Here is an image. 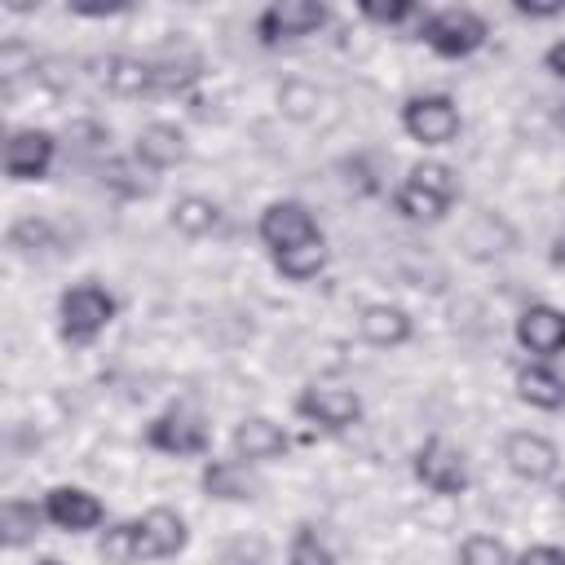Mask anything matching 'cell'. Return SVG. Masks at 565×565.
Returning <instances> with one entry per match:
<instances>
[{
    "instance_id": "obj_16",
    "label": "cell",
    "mask_w": 565,
    "mask_h": 565,
    "mask_svg": "<svg viewBox=\"0 0 565 565\" xmlns=\"http://www.w3.org/2000/svg\"><path fill=\"white\" fill-rule=\"evenodd\" d=\"M132 159H137L141 168H150L154 177L168 172V168H181V163L190 159L185 128H177V124H168V119H150V124L137 132V141H132Z\"/></svg>"
},
{
    "instance_id": "obj_20",
    "label": "cell",
    "mask_w": 565,
    "mask_h": 565,
    "mask_svg": "<svg viewBox=\"0 0 565 565\" xmlns=\"http://www.w3.org/2000/svg\"><path fill=\"white\" fill-rule=\"evenodd\" d=\"M512 247H516V230L499 212H477L468 221V230H463V252L472 260H494V256H503Z\"/></svg>"
},
{
    "instance_id": "obj_22",
    "label": "cell",
    "mask_w": 565,
    "mask_h": 565,
    "mask_svg": "<svg viewBox=\"0 0 565 565\" xmlns=\"http://www.w3.org/2000/svg\"><path fill=\"white\" fill-rule=\"evenodd\" d=\"M97 177H102V190H110V194H115V199H124V203L150 199V194L159 190L154 172H150V168H141L132 154H128V159H106V163L97 168Z\"/></svg>"
},
{
    "instance_id": "obj_14",
    "label": "cell",
    "mask_w": 565,
    "mask_h": 565,
    "mask_svg": "<svg viewBox=\"0 0 565 565\" xmlns=\"http://www.w3.org/2000/svg\"><path fill=\"white\" fill-rule=\"evenodd\" d=\"M230 446H234V459H243V463H274V459H287V450H291V433L278 424V419H269V415H243L238 424H234V433H230Z\"/></svg>"
},
{
    "instance_id": "obj_39",
    "label": "cell",
    "mask_w": 565,
    "mask_h": 565,
    "mask_svg": "<svg viewBox=\"0 0 565 565\" xmlns=\"http://www.w3.org/2000/svg\"><path fill=\"white\" fill-rule=\"evenodd\" d=\"M543 71H547V75H556V79L565 84V40L547 44V53H543Z\"/></svg>"
},
{
    "instance_id": "obj_40",
    "label": "cell",
    "mask_w": 565,
    "mask_h": 565,
    "mask_svg": "<svg viewBox=\"0 0 565 565\" xmlns=\"http://www.w3.org/2000/svg\"><path fill=\"white\" fill-rule=\"evenodd\" d=\"M132 4L124 0V4H71V13L75 18H110V13H128Z\"/></svg>"
},
{
    "instance_id": "obj_15",
    "label": "cell",
    "mask_w": 565,
    "mask_h": 565,
    "mask_svg": "<svg viewBox=\"0 0 565 565\" xmlns=\"http://www.w3.org/2000/svg\"><path fill=\"white\" fill-rule=\"evenodd\" d=\"M199 490L216 503H252V499H260L265 481L243 459H207L199 472Z\"/></svg>"
},
{
    "instance_id": "obj_37",
    "label": "cell",
    "mask_w": 565,
    "mask_h": 565,
    "mask_svg": "<svg viewBox=\"0 0 565 565\" xmlns=\"http://www.w3.org/2000/svg\"><path fill=\"white\" fill-rule=\"evenodd\" d=\"M512 13L525 22H552L565 13V0H512Z\"/></svg>"
},
{
    "instance_id": "obj_4",
    "label": "cell",
    "mask_w": 565,
    "mask_h": 565,
    "mask_svg": "<svg viewBox=\"0 0 565 565\" xmlns=\"http://www.w3.org/2000/svg\"><path fill=\"white\" fill-rule=\"evenodd\" d=\"M327 4L318 0H274L256 13L252 22V35L260 49H278V44H296V40H309L327 26Z\"/></svg>"
},
{
    "instance_id": "obj_5",
    "label": "cell",
    "mask_w": 565,
    "mask_h": 565,
    "mask_svg": "<svg viewBox=\"0 0 565 565\" xmlns=\"http://www.w3.org/2000/svg\"><path fill=\"white\" fill-rule=\"evenodd\" d=\"M141 441L168 459H203L212 455V428L199 411H185V406H172L163 415H154L141 433Z\"/></svg>"
},
{
    "instance_id": "obj_9",
    "label": "cell",
    "mask_w": 565,
    "mask_h": 565,
    "mask_svg": "<svg viewBox=\"0 0 565 565\" xmlns=\"http://www.w3.org/2000/svg\"><path fill=\"white\" fill-rule=\"evenodd\" d=\"M512 335H516L521 353H530L534 362H556V358H565V309L534 300L516 313Z\"/></svg>"
},
{
    "instance_id": "obj_34",
    "label": "cell",
    "mask_w": 565,
    "mask_h": 565,
    "mask_svg": "<svg viewBox=\"0 0 565 565\" xmlns=\"http://www.w3.org/2000/svg\"><path fill=\"white\" fill-rule=\"evenodd\" d=\"M358 13L375 26H406V22H424V4L415 0H393V4H375V0H362Z\"/></svg>"
},
{
    "instance_id": "obj_1",
    "label": "cell",
    "mask_w": 565,
    "mask_h": 565,
    "mask_svg": "<svg viewBox=\"0 0 565 565\" xmlns=\"http://www.w3.org/2000/svg\"><path fill=\"white\" fill-rule=\"evenodd\" d=\"M119 313V300L97 282V278H79L57 296V335L71 349H88Z\"/></svg>"
},
{
    "instance_id": "obj_13",
    "label": "cell",
    "mask_w": 565,
    "mask_h": 565,
    "mask_svg": "<svg viewBox=\"0 0 565 565\" xmlns=\"http://www.w3.org/2000/svg\"><path fill=\"white\" fill-rule=\"evenodd\" d=\"M44 516L62 534H88L106 525V503L84 486H49L44 490Z\"/></svg>"
},
{
    "instance_id": "obj_30",
    "label": "cell",
    "mask_w": 565,
    "mask_h": 565,
    "mask_svg": "<svg viewBox=\"0 0 565 565\" xmlns=\"http://www.w3.org/2000/svg\"><path fill=\"white\" fill-rule=\"evenodd\" d=\"M406 181L419 185V190H428V194H437V199H446V203L459 199V172H455L450 163H441V159H419V163H411Z\"/></svg>"
},
{
    "instance_id": "obj_36",
    "label": "cell",
    "mask_w": 565,
    "mask_h": 565,
    "mask_svg": "<svg viewBox=\"0 0 565 565\" xmlns=\"http://www.w3.org/2000/svg\"><path fill=\"white\" fill-rule=\"evenodd\" d=\"M79 146V150H106L110 146V128L106 124H97V119H75L71 128H66V146Z\"/></svg>"
},
{
    "instance_id": "obj_32",
    "label": "cell",
    "mask_w": 565,
    "mask_h": 565,
    "mask_svg": "<svg viewBox=\"0 0 565 565\" xmlns=\"http://www.w3.org/2000/svg\"><path fill=\"white\" fill-rule=\"evenodd\" d=\"M287 565H335V552L327 547V539L313 525H296V534L287 543Z\"/></svg>"
},
{
    "instance_id": "obj_18",
    "label": "cell",
    "mask_w": 565,
    "mask_h": 565,
    "mask_svg": "<svg viewBox=\"0 0 565 565\" xmlns=\"http://www.w3.org/2000/svg\"><path fill=\"white\" fill-rule=\"evenodd\" d=\"M516 397L534 411H561L565 406V375L552 366V362H521L516 366Z\"/></svg>"
},
{
    "instance_id": "obj_27",
    "label": "cell",
    "mask_w": 565,
    "mask_h": 565,
    "mask_svg": "<svg viewBox=\"0 0 565 565\" xmlns=\"http://www.w3.org/2000/svg\"><path fill=\"white\" fill-rule=\"evenodd\" d=\"M327 238L318 234V238H309V243H300V247H287V252H278V256H269L274 260V269L287 278V282H313L322 269H327Z\"/></svg>"
},
{
    "instance_id": "obj_21",
    "label": "cell",
    "mask_w": 565,
    "mask_h": 565,
    "mask_svg": "<svg viewBox=\"0 0 565 565\" xmlns=\"http://www.w3.org/2000/svg\"><path fill=\"white\" fill-rule=\"evenodd\" d=\"M44 525H49L44 503H35V499H4V508H0V543L9 552L31 547Z\"/></svg>"
},
{
    "instance_id": "obj_35",
    "label": "cell",
    "mask_w": 565,
    "mask_h": 565,
    "mask_svg": "<svg viewBox=\"0 0 565 565\" xmlns=\"http://www.w3.org/2000/svg\"><path fill=\"white\" fill-rule=\"evenodd\" d=\"M216 565H269V547L260 534H238L216 552Z\"/></svg>"
},
{
    "instance_id": "obj_31",
    "label": "cell",
    "mask_w": 565,
    "mask_h": 565,
    "mask_svg": "<svg viewBox=\"0 0 565 565\" xmlns=\"http://www.w3.org/2000/svg\"><path fill=\"white\" fill-rule=\"evenodd\" d=\"M335 172H340L344 190H349V194H358V199H371V194H380V190H384V185H380V172H375V163H371V154H362V150L344 154V159L335 163Z\"/></svg>"
},
{
    "instance_id": "obj_3",
    "label": "cell",
    "mask_w": 565,
    "mask_h": 565,
    "mask_svg": "<svg viewBox=\"0 0 565 565\" xmlns=\"http://www.w3.org/2000/svg\"><path fill=\"white\" fill-rule=\"evenodd\" d=\"M419 40H424L437 57L459 62V57H472L477 49H486L490 26H486V18H481L477 9H459V4H450V9H433V13H424V22H419Z\"/></svg>"
},
{
    "instance_id": "obj_2",
    "label": "cell",
    "mask_w": 565,
    "mask_h": 565,
    "mask_svg": "<svg viewBox=\"0 0 565 565\" xmlns=\"http://www.w3.org/2000/svg\"><path fill=\"white\" fill-rule=\"evenodd\" d=\"M397 119H402V132L424 150L455 146L463 132V115H459V102L450 93H415L402 102Z\"/></svg>"
},
{
    "instance_id": "obj_41",
    "label": "cell",
    "mask_w": 565,
    "mask_h": 565,
    "mask_svg": "<svg viewBox=\"0 0 565 565\" xmlns=\"http://www.w3.org/2000/svg\"><path fill=\"white\" fill-rule=\"evenodd\" d=\"M35 565H62V561H57V556H40Z\"/></svg>"
},
{
    "instance_id": "obj_11",
    "label": "cell",
    "mask_w": 565,
    "mask_h": 565,
    "mask_svg": "<svg viewBox=\"0 0 565 565\" xmlns=\"http://www.w3.org/2000/svg\"><path fill=\"white\" fill-rule=\"evenodd\" d=\"M132 521H137V552H141V565L172 561V556H181L185 543H190L185 516H181L177 508H168V503H154V508H146L141 516H132Z\"/></svg>"
},
{
    "instance_id": "obj_10",
    "label": "cell",
    "mask_w": 565,
    "mask_h": 565,
    "mask_svg": "<svg viewBox=\"0 0 565 565\" xmlns=\"http://www.w3.org/2000/svg\"><path fill=\"white\" fill-rule=\"evenodd\" d=\"M57 163V137L49 128H13L4 137V177L26 185V181H44Z\"/></svg>"
},
{
    "instance_id": "obj_33",
    "label": "cell",
    "mask_w": 565,
    "mask_h": 565,
    "mask_svg": "<svg viewBox=\"0 0 565 565\" xmlns=\"http://www.w3.org/2000/svg\"><path fill=\"white\" fill-rule=\"evenodd\" d=\"M516 556L508 552V543L503 539H494V534H468L463 543H459V565H512Z\"/></svg>"
},
{
    "instance_id": "obj_28",
    "label": "cell",
    "mask_w": 565,
    "mask_h": 565,
    "mask_svg": "<svg viewBox=\"0 0 565 565\" xmlns=\"http://www.w3.org/2000/svg\"><path fill=\"white\" fill-rule=\"evenodd\" d=\"M278 115L282 119H291V124H309V119H318V110H322V88L318 84H309V79H300V75H291V79H282L278 84Z\"/></svg>"
},
{
    "instance_id": "obj_19",
    "label": "cell",
    "mask_w": 565,
    "mask_h": 565,
    "mask_svg": "<svg viewBox=\"0 0 565 565\" xmlns=\"http://www.w3.org/2000/svg\"><path fill=\"white\" fill-rule=\"evenodd\" d=\"M102 84L115 97H154V66H150V57L110 53V57H102Z\"/></svg>"
},
{
    "instance_id": "obj_38",
    "label": "cell",
    "mask_w": 565,
    "mask_h": 565,
    "mask_svg": "<svg viewBox=\"0 0 565 565\" xmlns=\"http://www.w3.org/2000/svg\"><path fill=\"white\" fill-rule=\"evenodd\" d=\"M512 565H565V547H556V543H534V547H525Z\"/></svg>"
},
{
    "instance_id": "obj_17",
    "label": "cell",
    "mask_w": 565,
    "mask_h": 565,
    "mask_svg": "<svg viewBox=\"0 0 565 565\" xmlns=\"http://www.w3.org/2000/svg\"><path fill=\"white\" fill-rule=\"evenodd\" d=\"M358 335L371 344V349H402L411 344L415 335V322L402 305H388V300H375V305H362L358 313Z\"/></svg>"
},
{
    "instance_id": "obj_6",
    "label": "cell",
    "mask_w": 565,
    "mask_h": 565,
    "mask_svg": "<svg viewBox=\"0 0 565 565\" xmlns=\"http://www.w3.org/2000/svg\"><path fill=\"white\" fill-rule=\"evenodd\" d=\"M296 415L318 433H349L362 424V397L340 384H309L296 393Z\"/></svg>"
},
{
    "instance_id": "obj_23",
    "label": "cell",
    "mask_w": 565,
    "mask_h": 565,
    "mask_svg": "<svg viewBox=\"0 0 565 565\" xmlns=\"http://www.w3.org/2000/svg\"><path fill=\"white\" fill-rule=\"evenodd\" d=\"M221 221H225V212H221V203L207 199V194H181V199L172 203V212H168V225H172L177 234H185V238H207V234L221 230Z\"/></svg>"
},
{
    "instance_id": "obj_12",
    "label": "cell",
    "mask_w": 565,
    "mask_h": 565,
    "mask_svg": "<svg viewBox=\"0 0 565 565\" xmlns=\"http://www.w3.org/2000/svg\"><path fill=\"white\" fill-rule=\"evenodd\" d=\"M503 463H508V472H512L516 481H525V486H543V481L556 477V468H561V450H556L552 437L530 433V428H516V433L503 437Z\"/></svg>"
},
{
    "instance_id": "obj_8",
    "label": "cell",
    "mask_w": 565,
    "mask_h": 565,
    "mask_svg": "<svg viewBox=\"0 0 565 565\" xmlns=\"http://www.w3.org/2000/svg\"><path fill=\"white\" fill-rule=\"evenodd\" d=\"M415 481L424 490H433L437 499H459L468 490V459L459 446H450L446 437H428L415 450Z\"/></svg>"
},
{
    "instance_id": "obj_29",
    "label": "cell",
    "mask_w": 565,
    "mask_h": 565,
    "mask_svg": "<svg viewBox=\"0 0 565 565\" xmlns=\"http://www.w3.org/2000/svg\"><path fill=\"white\" fill-rule=\"evenodd\" d=\"M97 561L102 565H141L137 552V521H110L97 534Z\"/></svg>"
},
{
    "instance_id": "obj_26",
    "label": "cell",
    "mask_w": 565,
    "mask_h": 565,
    "mask_svg": "<svg viewBox=\"0 0 565 565\" xmlns=\"http://www.w3.org/2000/svg\"><path fill=\"white\" fill-rule=\"evenodd\" d=\"M450 207L455 203H446V199H437V194H428V190H419L411 181L393 185V212L402 221H411V225H437V221L450 216Z\"/></svg>"
},
{
    "instance_id": "obj_25",
    "label": "cell",
    "mask_w": 565,
    "mask_h": 565,
    "mask_svg": "<svg viewBox=\"0 0 565 565\" xmlns=\"http://www.w3.org/2000/svg\"><path fill=\"white\" fill-rule=\"evenodd\" d=\"M150 66H154V93H190L203 79V57L190 49H168L150 57Z\"/></svg>"
},
{
    "instance_id": "obj_7",
    "label": "cell",
    "mask_w": 565,
    "mask_h": 565,
    "mask_svg": "<svg viewBox=\"0 0 565 565\" xmlns=\"http://www.w3.org/2000/svg\"><path fill=\"white\" fill-rule=\"evenodd\" d=\"M322 230H318V216L300 203V199H274V203H265V212L256 216V238H260V247L269 252V256H278V252H287V247H300V243H309V238H318Z\"/></svg>"
},
{
    "instance_id": "obj_24",
    "label": "cell",
    "mask_w": 565,
    "mask_h": 565,
    "mask_svg": "<svg viewBox=\"0 0 565 565\" xmlns=\"http://www.w3.org/2000/svg\"><path fill=\"white\" fill-rule=\"evenodd\" d=\"M4 243H9V252L13 256H26V260H40V256H49L53 247H62V234H57V225L49 221V216H18L9 230H4Z\"/></svg>"
}]
</instances>
